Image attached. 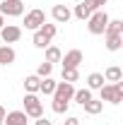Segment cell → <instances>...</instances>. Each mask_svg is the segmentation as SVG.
<instances>
[{
    "label": "cell",
    "instance_id": "7c38bea8",
    "mask_svg": "<svg viewBox=\"0 0 123 125\" xmlns=\"http://www.w3.org/2000/svg\"><path fill=\"white\" fill-rule=\"evenodd\" d=\"M17 60V53L12 46H0V67H7Z\"/></svg>",
    "mask_w": 123,
    "mask_h": 125
},
{
    "label": "cell",
    "instance_id": "4fadbf2b",
    "mask_svg": "<svg viewBox=\"0 0 123 125\" xmlns=\"http://www.w3.org/2000/svg\"><path fill=\"white\" fill-rule=\"evenodd\" d=\"M89 15H92V7H89L85 0H82V2H77L75 10H73V17H75V19H80V22H87V19H89Z\"/></svg>",
    "mask_w": 123,
    "mask_h": 125
},
{
    "label": "cell",
    "instance_id": "4316f807",
    "mask_svg": "<svg viewBox=\"0 0 123 125\" xmlns=\"http://www.w3.org/2000/svg\"><path fill=\"white\" fill-rule=\"evenodd\" d=\"M63 125H80V118H75V115H70L68 120H63Z\"/></svg>",
    "mask_w": 123,
    "mask_h": 125
},
{
    "label": "cell",
    "instance_id": "9c48e42d",
    "mask_svg": "<svg viewBox=\"0 0 123 125\" xmlns=\"http://www.w3.org/2000/svg\"><path fill=\"white\" fill-rule=\"evenodd\" d=\"M73 94H75V84H70V82H58L56 89H53V99L73 101Z\"/></svg>",
    "mask_w": 123,
    "mask_h": 125
},
{
    "label": "cell",
    "instance_id": "603a6c76",
    "mask_svg": "<svg viewBox=\"0 0 123 125\" xmlns=\"http://www.w3.org/2000/svg\"><path fill=\"white\" fill-rule=\"evenodd\" d=\"M77 79H80V72H77V70H73V67H63V82L75 84Z\"/></svg>",
    "mask_w": 123,
    "mask_h": 125
},
{
    "label": "cell",
    "instance_id": "30bf717a",
    "mask_svg": "<svg viewBox=\"0 0 123 125\" xmlns=\"http://www.w3.org/2000/svg\"><path fill=\"white\" fill-rule=\"evenodd\" d=\"M51 17H53V22H56V24H65V22H70V17H73V10H70L68 5H53V10H51Z\"/></svg>",
    "mask_w": 123,
    "mask_h": 125
},
{
    "label": "cell",
    "instance_id": "7a4b0ae2",
    "mask_svg": "<svg viewBox=\"0 0 123 125\" xmlns=\"http://www.w3.org/2000/svg\"><path fill=\"white\" fill-rule=\"evenodd\" d=\"M109 19H111V17L106 15V10H94L92 15H89V19H87V29H89V34L101 36V34L106 31Z\"/></svg>",
    "mask_w": 123,
    "mask_h": 125
},
{
    "label": "cell",
    "instance_id": "6da1fadb",
    "mask_svg": "<svg viewBox=\"0 0 123 125\" xmlns=\"http://www.w3.org/2000/svg\"><path fill=\"white\" fill-rule=\"evenodd\" d=\"M56 34H58V27H56V24H46V22H44L39 29L34 31L31 43H34L36 48H41V51H44L46 46H51V41H53V36H56Z\"/></svg>",
    "mask_w": 123,
    "mask_h": 125
},
{
    "label": "cell",
    "instance_id": "8992f818",
    "mask_svg": "<svg viewBox=\"0 0 123 125\" xmlns=\"http://www.w3.org/2000/svg\"><path fill=\"white\" fill-rule=\"evenodd\" d=\"M44 22H46V15H44V10H39V7H36V10H29V12L24 15V22H22V24H24L29 31H36L41 24H44Z\"/></svg>",
    "mask_w": 123,
    "mask_h": 125
},
{
    "label": "cell",
    "instance_id": "2e32d148",
    "mask_svg": "<svg viewBox=\"0 0 123 125\" xmlns=\"http://www.w3.org/2000/svg\"><path fill=\"white\" fill-rule=\"evenodd\" d=\"M104 79H106L109 84L121 82V79H123V70L118 67V65H111V67H106V70H104Z\"/></svg>",
    "mask_w": 123,
    "mask_h": 125
},
{
    "label": "cell",
    "instance_id": "277c9868",
    "mask_svg": "<svg viewBox=\"0 0 123 125\" xmlns=\"http://www.w3.org/2000/svg\"><path fill=\"white\" fill-rule=\"evenodd\" d=\"M22 104H24V113H27V118H34V120H36V118L44 115V106H41V101H39L36 94H24Z\"/></svg>",
    "mask_w": 123,
    "mask_h": 125
},
{
    "label": "cell",
    "instance_id": "f546056e",
    "mask_svg": "<svg viewBox=\"0 0 123 125\" xmlns=\"http://www.w3.org/2000/svg\"><path fill=\"white\" fill-rule=\"evenodd\" d=\"M2 27H5V17L0 15V29H2Z\"/></svg>",
    "mask_w": 123,
    "mask_h": 125
},
{
    "label": "cell",
    "instance_id": "83f0119b",
    "mask_svg": "<svg viewBox=\"0 0 123 125\" xmlns=\"http://www.w3.org/2000/svg\"><path fill=\"white\" fill-rule=\"evenodd\" d=\"M34 125H53V123H51L48 118H44V115H41V118H36V120H34Z\"/></svg>",
    "mask_w": 123,
    "mask_h": 125
},
{
    "label": "cell",
    "instance_id": "f1b7e54d",
    "mask_svg": "<svg viewBox=\"0 0 123 125\" xmlns=\"http://www.w3.org/2000/svg\"><path fill=\"white\" fill-rule=\"evenodd\" d=\"M5 113H7V111H5V108H2V106H0V125L5 123Z\"/></svg>",
    "mask_w": 123,
    "mask_h": 125
},
{
    "label": "cell",
    "instance_id": "44dd1931",
    "mask_svg": "<svg viewBox=\"0 0 123 125\" xmlns=\"http://www.w3.org/2000/svg\"><path fill=\"white\" fill-rule=\"evenodd\" d=\"M44 51H46V62H51V65H53V62H61L63 53H61L58 46H46Z\"/></svg>",
    "mask_w": 123,
    "mask_h": 125
},
{
    "label": "cell",
    "instance_id": "9a60e30c",
    "mask_svg": "<svg viewBox=\"0 0 123 125\" xmlns=\"http://www.w3.org/2000/svg\"><path fill=\"white\" fill-rule=\"evenodd\" d=\"M106 36V48L111 53H116V51H121L123 46V34H104Z\"/></svg>",
    "mask_w": 123,
    "mask_h": 125
},
{
    "label": "cell",
    "instance_id": "ba28073f",
    "mask_svg": "<svg viewBox=\"0 0 123 125\" xmlns=\"http://www.w3.org/2000/svg\"><path fill=\"white\" fill-rule=\"evenodd\" d=\"M82 60H85V55H82V51H80V48H73V51H68V53L61 58L63 67H73V70H77V67L82 65Z\"/></svg>",
    "mask_w": 123,
    "mask_h": 125
},
{
    "label": "cell",
    "instance_id": "ffe728a7",
    "mask_svg": "<svg viewBox=\"0 0 123 125\" xmlns=\"http://www.w3.org/2000/svg\"><path fill=\"white\" fill-rule=\"evenodd\" d=\"M89 99H92V89H87V87L85 89H75V94H73V101L80 104V106H85Z\"/></svg>",
    "mask_w": 123,
    "mask_h": 125
},
{
    "label": "cell",
    "instance_id": "52a82bcc",
    "mask_svg": "<svg viewBox=\"0 0 123 125\" xmlns=\"http://www.w3.org/2000/svg\"><path fill=\"white\" fill-rule=\"evenodd\" d=\"M0 39L5 41V46L17 43V41L22 39V27H17V24H5V27L0 29Z\"/></svg>",
    "mask_w": 123,
    "mask_h": 125
},
{
    "label": "cell",
    "instance_id": "cb8c5ba5",
    "mask_svg": "<svg viewBox=\"0 0 123 125\" xmlns=\"http://www.w3.org/2000/svg\"><path fill=\"white\" fill-rule=\"evenodd\" d=\"M51 72H53V65H51V62H39V67H36V75H39V77H51Z\"/></svg>",
    "mask_w": 123,
    "mask_h": 125
},
{
    "label": "cell",
    "instance_id": "8fae6325",
    "mask_svg": "<svg viewBox=\"0 0 123 125\" xmlns=\"http://www.w3.org/2000/svg\"><path fill=\"white\" fill-rule=\"evenodd\" d=\"M27 113L24 111H10V113H5V123L2 125H27Z\"/></svg>",
    "mask_w": 123,
    "mask_h": 125
},
{
    "label": "cell",
    "instance_id": "3957f363",
    "mask_svg": "<svg viewBox=\"0 0 123 125\" xmlns=\"http://www.w3.org/2000/svg\"><path fill=\"white\" fill-rule=\"evenodd\" d=\"M101 101H109V104H121L123 101V82H113V84H104L101 89Z\"/></svg>",
    "mask_w": 123,
    "mask_h": 125
},
{
    "label": "cell",
    "instance_id": "e0dca14e",
    "mask_svg": "<svg viewBox=\"0 0 123 125\" xmlns=\"http://www.w3.org/2000/svg\"><path fill=\"white\" fill-rule=\"evenodd\" d=\"M39 82H41L39 75H27L24 82H22V84H24V92H27V94H36V92H39Z\"/></svg>",
    "mask_w": 123,
    "mask_h": 125
},
{
    "label": "cell",
    "instance_id": "d6986e66",
    "mask_svg": "<svg viewBox=\"0 0 123 125\" xmlns=\"http://www.w3.org/2000/svg\"><path fill=\"white\" fill-rule=\"evenodd\" d=\"M56 79H51V77H41V82H39V92L41 94H46V96H53V89H56Z\"/></svg>",
    "mask_w": 123,
    "mask_h": 125
},
{
    "label": "cell",
    "instance_id": "484cf974",
    "mask_svg": "<svg viewBox=\"0 0 123 125\" xmlns=\"http://www.w3.org/2000/svg\"><path fill=\"white\" fill-rule=\"evenodd\" d=\"M85 2L92 7V12H94V10H104V5H106L109 0H85Z\"/></svg>",
    "mask_w": 123,
    "mask_h": 125
},
{
    "label": "cell",
    "instance_id": "5bb4252c",
    "mask_svg": "<svg viewBox=\"0 0 123 125\" xmlns=\"http://www.w3.org/2000/svg\"><path fill=\"white\" fill-rule=\"evenodd\" d=\"M82 108H85V113H87V115H99V113L104 111V101H101V99H94V96H92V99H89V101H87Z\"/></svg>",
    "mask_w": 123,
    "mask_h": 125
},
{
    "label": "cell",
    "instance_id": "5b68a950",
    "mask_svg": "<svg viewBox=\"0 0 123 125\" xmlns=\"http://www.w3.org/2000/svg\"><path fill=\"white\" fill-rule=\"evenodd\" d=\"M0 15L2 17H22L24 15V2L22 0H2L0 2Z\"/></svg>",
    "mask_w": 123,
    "mask_h": 125
},
{
    "label": "cell",
    "instance_id": "7402d4cb",
    "mask_svg": "<svg viewBox=\"0 0 123 125\" xmlns=\"http://www.w3.org/2000/svg\"><path fill=\"white\" fill-rule=\"evenodd\" d=\"M104 34H123V22H121V19H109Z\"/></svg>",
    "mask_w": 123,
    "mask_h": 125
},
{
    "label": "cell",
    "instance_id": "ac0fdd59",
    "mask_svg": "<svg viewBox=\"0 0 123 125\" xmlns=\"http://www.w3.org/2000/svg\"><path fill=\"white\" fill-rule=\"evenodd\" d=\"M104 84H106V79H104L101 72H92V75L87 77V89H92V92L94 89H101Z\"/></svg>",
    "mask_w": 123,
    "mask_h": 125
},
{
    "label": "cell",
    "instance_id": "d4e9b609",
    "mask_svg": "<svg viewBox=\"0 0 123 125\" xmlns=\"http://www.w3.org/2000/svg\"><path fill=\"white\" fill-rule=\"evenodd\" d=\"M68 106H70V101H61V99H53V104H51L53 113H68Z\"/></svg>",
    "mask_w": 123,
    "mask_h": 125
}]
</instances>
